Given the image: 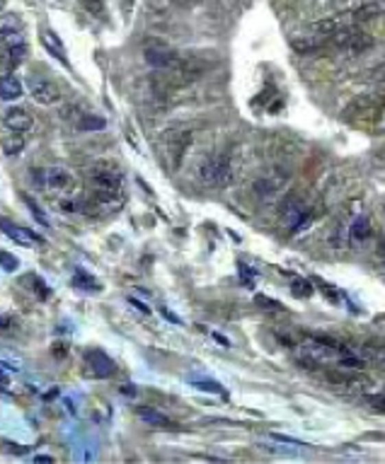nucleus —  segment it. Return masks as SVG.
Here are the masks:
<instances>
[{
	"label": "nucleus",
	"mask_w": 385,
	"mask_h": 464,
	"mask_svg": "<svg viewBox=\"0 0 385 464\" xmlns=\"http://www.w3.org/2000/svg\"><path fill=\"white\" fill-rule=\"evenodd\" d=\"M90 182H93L95 199L104 206L119 204L124 196V177L121 169L112 162H97L90 169Z\"/></svg>",
	"instance_id": "f257e3e1"
},
{
	"label": "nucleus",
	"mask_w": 385,
	"mask_h": 464,
	"mask_svg": "<svg viewBox=\"0 0 385 464\" xmlns=\"http://www.w3.org/2000/svg\"><path fill=\"white\" fill-rule=\"evenodd\" d=\"M233 177V167H231V158L228 155H206L199 164H196V179H199L204 186L211 189H221L231 182Z\"/></svg>",
	"instance_id": "f03ea898"
},
{
	"label": "nucleus",
	"mask_w": 385,
	"mask_h": 464,
	"mask_svg": "<svg viewBox=\"0 0 385 464\" xmlns=\"http://www.w3.org/2000/svg\"><path fill=\"white\" fill-rule=\"evenodd\" d=\"M329 41H332L334 49L351 53V56H359V53L369 51L371 46L375 44L373 36H371L369 32L361 29V25H356V22H351V25H347L345 29H339L337 34H332Z\"/></svg>",
	"instance_id": "7ed1b4c3"
},
{
	"label": "nucleus",
	"mask_w": 385,
	"mask_h": 464,
	"mask_svg": "<svg viewBox=\"0 0 385 464\" xmlns=\"http://www.w3.org/2000/svg\"><path fill=\"white\" fill-rule=\"evenodd\" d=\"M41 186L54 194H68V191L75 186V174L68 167H49L41 172Z\"/></svg>",
	"instance_id": "20e7f679"
},
{
	"label": "nucleus",
	"mask_w": 385,
	"mask_h": 464,
	"mask_svg": "<svg viewBox=\"0 0 385 464\" xmlns=\"http://www.w3.org/2000/svg\"><path fill=\"white\" fill-rule=\"evenodd\" d=\"M30 95L36 104H44V107L56 104L58 99H61V90H58L56 82L49 80V77H41V75H36L30 80Z\"/></svg>",
	"instance_id": "39448f33"
},
{
	"label": "nucleus",
	"mask_w": 385,
	"mask_h": 464,
	"mask_svg": "<svg viewBox=\"0 0 385 464\" xmlns=\"http://www.w3.org/2000/svg\"><path fill=\"white\" fill-rule=\"evenodd\" d=\"M189 145H191V131H187V128H177V131H170L167 136H165V148H167L172 167H180L182 158H185Z\"/></svg>",
	"instance_id": "423d86ee"
},
{
	"label": "nucleus",
	"mask_w": 385,
	"mask_h": 464,
	"mask_svg": "<svg viewBox=\"0 0 385 464\" xmlns=\"http://www.w3.org/2000/svg\"><path fill=\"white\" fill-rule=\"evenodd\" d=\"M145 61L153 68H158V71H172L177 66V61H180V56L172 49H167V46L155 44L145 49Z\"/></svg>",
	"instance_id": "0eeeda50"
},
{
	"label": "nucleus",
	"mask_w": 385,
	"mask_h": 464,
	"mask_svg": "<svg viewBox=\"0 0 385 464\" xmlns=\"http://www.w3.org/2000/svg\"><path fill=\"white\" fill-rule=\"evenodd\" d=\"M378 107H380V97H375V95H364V97L354 99V102L345 109V119L347 121H361V119L378 112Z\"/></svg>",
	"instance_id": "6e6552de"
},
{
	"label": "nucleus",
	"mask_w": 385,
	"mask_h": 464,
	"mask_svg": "<svg viewBox=\"0 0 385 464\" xmlns=\"http://www.w3.org/2000/svg\"><path fill=\"white\" fill-rule=\"evenodd\" d=\"M85 363H88V367L93 370L95 378H112V375L117 373L114 361L104 351H100V348H93V351L85 353Z\"/></svg>",
	"instance_id": "1a4fd4ad"
},
{
	"label": "nucleus",
	"mask_w": 385,
	"mask_h": 464,
	"mask_svg": "<svg viewBox=\"0 0 385 464\" xmlns=\"http://www.w3.org/2000/svg\"><path fill=\"white\" fill-rule=\"evenodd\" d=\"M0 230H3L12 242H17V245H22V247H34V245H41V242H44L39 235H34L32 230L20 228V225L10 223V220H0Z\"/></svg>",
	"instance_id": "9d476101"
},
{
	"label": "nucleus",
	"mask_w": 385,
	"mask_h": 464,
	"mask_svg": "<svg viewBox=\"0 0 385 464\" xmlns=\"http://www.w3.org/2000/svg\"><path fill=\"white\" fill-rule=\"evenodd\" d=\"M385 15V0H364L359 8L351 10V20L356 25H364V22L378 20V17Z\"/></svg>",
	"instance_id": "9b49d317"
},
{
	"label": "nucleus",
	"mask_w": 385,
	"mask_h": 464,
	"mask_svg": "<svg viewBox=\"0 0 385 464\" xmlns=\"http://www.w3.org/2000/svg\"><path fill=\"white\" fill-rule=\"evenodd\" d=\"M283 223H286L288 230H298L303 228V225L310 223V208L303 204V201H291L286 208V213H283Z\"/></svg>",
	"instance_id": "f8f14e48"
},
{
	"label": "nucleus",
	"mask_w": 385,
	"mask_h": 464,
	"mask_svg": "<svg viewBox=\"0 0 385 464\" xmlns=\"http://www.w3.org/2000/svg\"><path fill=\"white\" fill-rule=\"evenodd\" d=\"M3 123H5V128H10V131L15 133H25L32 128V117L27 109H20V107H12L8 109L5 114H3Z\"/></svg>",
	"instance_id": "ddd939ff"
},
{
	"label": "nucleus",
	"mask_w": 385,
	"mask_h": 464,
	"mask_svg": "<svg viewBox=\"0 0 385 464\" xmlns=\"http://www.w3.org/2000/svg\"><path fill=\"white\" fill-rule=\"evenodd\" d=\"M325 44H329L327 36H320V34H305V36H293L291 39V49L296 53H315L320 51Z\"/></svg>",
	"instance_id": "4468645a"
},
{
	"label": "nucleus",
	"mask_w": 385,
	"mask_h": 464,
	"mask_svg": "<svg viewBox=\"0 0 385 464\" xmlns=\"http://www.w3.org/2000/svg\"><path fill=\"white\" fill-rule=\"evenodd\" d=\"M25 95V85L20 82L17 75H3L0 77V99L5 102H15Z\"/></svg>",
	"instance_id": "2eb2a0df"
},
{
	"label": "nucleus",
	"mask_w": 385,
	"mask_h": 464,
	"mask_svg": "<svg viewBox=\"0 0 385 464\" xmlns=\"http://www.w3.org/2000/svg\"><path fill=\"white\" fill-rule=\"evenodd\" d=\"M139 419L143 421V424L153 426V428H165V430H172L177 428V424L172 419H167L165 413L155 411V408H148V406H141L139 408Z\"/></svg>",
	"instance_id": "dca6fc26"
},
{
	"label": "nucleus",
	"mask_w": 385,
	"mask_h": 464,
	"mask_svg": "<svg viewBox=\"0 0 385 464\" xmlns=\"http://www.w3.org/2000/svg\"><path fill=\"white\" fill-rule=\"evenodd\" d=\"M41 44L47 46V51L54 53V56H56L58 61H61L63 66L68 68V53H66V49H63L61 39H58V36L54 34L51 29H44V32H41Z\"/></svg>",
	"instance_id": "f3484780"
},
{
	"label": "nucleus",
	"mask_w": 385,
	"mask_h": 464,
	"mask_svg": "<svg viewBox=\"0 0 385 464\" xmlns=\"http://www.w3.org/2000/svg\"><path fill=\"white\" fill-rule=\"evenodd\" d=\"M25 138L20 136V133L12 131V136H5L3 138V143H0V148H3V153L10 155V158H17V155H22V150H25Z\"/></svg>",
	"instance_id": "a211bd4d"
},
{
	"label": "nucleus",
	"mask_w": 385,
	"mask_h": 464,
	"mask_svg": "<svg viewBox=\"0 0 385 464\" xmlns=\"http://www.w3.org/2000/svg\"><path fill=\"white\" fill-rule=\"evenodd\" d=\"M369 235H371V218L369 215H359V218L351 223L349 237H354V240H366Z\"/></svg>",
	"instance_id": "6ab92c4d"
},
{
	"label": "nucleus",
	"mask_w": 385,
	"mask_h": 464,
	"mask_svg": "<svg viewBox=\"0 0 385 464\" xmlns=\"http://www.w3.org/2000/svg\"><path fill=\"white\" fill-rule=\"evenodd\" d=\"M189 384H191V387H196V389H201V392H211V394H218V397H226V389H223V384L216 382V380L191 378Z\"/></svg>",
	"instance_id": "aec40b11"
},
{
	"label": "nucleus",
	"mask_w": 385,
	"mask_h": 464,
	"mask_svg": "<svg viewBox=\"0 0 385 464\" xmlns=\"http://www.w3.org/2000/svg\"><path fill=\"white\" fill-rule=\"evenodd\" d=\"M15 29H20V17L12 12H3L0 15V39H8Z\"/></svg>",
	"instance_id": "412c9836"
},
{
	"label": "nucleus",
	"mask_w": 385,
	"mask_h": 464,
	"mask_svg": "<svg viewBox=\"0 0 385 464\" xmlns=\"http://www.w3.org/2000/svg\"><path fill=\"white\" fill-rule=\"evenodd\" d=\"M73 286L75 288H82V291H100V283L95 281L93 276H88L82 269L75 271V276H73Z\"/></svg>",
	"instance_id": "4be33fe9"
},
{
	"label": "nucleus",
	"mask_w": 385,
	"mask_h": 464,
	"mask_svg": "<svg viewBox=\"0 0 385 464\" xmlns=\"http://www.w3.org/2000/svg\"><path fill=\"white\" fill-rule=\"evenodd\" d=\"M104 126H107V121H104L102 117H93V114H85V117H80V121H78L80 131H102Z\"/></svg>",
	"instance_id": "5701e85b"
},
{
	"label": "nucleus",
	"mask_w": 385,
	"mask_h": 464,
	"mask_svg": "<svg viewBox=\"0 0 385 464\" xmlns=\"http://www.w3.org/2000/svg\"><path fill=\"white\" fill-rule=\"evenodd\" d=\"M22 201H25L27 206H30V210H32V215H34L36 220H39L41 225H44V228H49V218H47V213H44V210H41V206L36 204L34 199H32L30 194H22Z\"/></svg>",
	"instance_id": "b1692460"
},
{
	"label": "nucleus",
	"mask_w": 385,
	"mask_h": 464,
	"mask_svg": "<svg viewBox=\"0 0 385 464\" xmlns=\"http://www.w3.org/2000/svg\"><path fill=\"white\" fill-rule=\"evenodd\" d=\"M291 288H293V291H296L301 297L313 295V283L305 281V278H301V276H291Z\"/></svg>",
	"instance_id": "393cba45"
},
{
	"label": "nucleus",
	"mask_w": 385,
	"mask_h": 464,
	"mask_svg": "<svg viewBox=\"0 0 385 464\" xmlns=\"http://www.w3.org/2000/svg\"><path fill=\"white\" fill-rule=\"evenodd\" d=\"M0 266H3V271H17V266H20V261L15 259L12 254H8L5 249H0Z\"/></svg>",
	"instance_id": "a878e982"
},
{
	"label": "nucleus",
	"mask_w": 385,
	"mask_h": 464,
	"mask_svg": "<svg viewBox=\"0 0 385 464\" xmlns=\"http://www.w3.org/2000/svg\"><path fill=\"white\" fill-rule=\"evenodd\" d=\"M369 406H373L375 411L385 413V392H380V394H373V397H369Z\"/></svg>",
	"instance_id": "bb28decb"
},
{
	"label": "nucleus",
	"mask_w": 385,
	"mask_h": 464,
	"mask_svg": "<svg viewBox=\"0 0 385 464\" xmlns=\"http://www.w3.org/2000/svg\"><path fill=\"white\" fill-rule=\"evenodd\" d=\"M237 269H240V276L245 278L247 283H250V278H255V269H250L245 261H240V264H237Z\"/></svg>",
	"instance_id": "cd10ccee"
},
{
	"label": "nucleus",
	"mask_w": 385,
	"mask_h": 464,
	"mask_svg": "<svg viewBox=\"0 0 385 464\" xmlns=\"http://www.w3.org/2000/svg\"><path fill=\"white\" fill-rule=\"evenodd\" d=\"M85 8H88L90 12H102V3H100V0H85Z\"/></svg>",
	"instance_id": "c85d7f7f"
},
{
	"label": "nucleus",
	"mask_w": 385,
	"mask_h": 464,
	"mask_svg": "<svg viewBox=\"0 0 385 464\" xmlns=\"http://www.w3.org/2000/svg\"><path fill=\"white\" fill-rule=\"evenodd\" d=\"M196 3H201V0H172V5H180V8H194Z\"/></svg>",
	"instance_id": "c756f323"
},
{
	"label": "nucleus",
	"mask_w": 385,
	"mask_h": 464,
	"mask_svg": "<svg viewBox=\"0 0 385 464\" xmlns=\"http://www.w3.org/2000/svg\"><path fill=\"white\" fill-rule=\"evenodd\" d=\"M160 312H163V317H165V319L175 321V324H182V319H180V317H175V315H172V312H170V310H165V307H160Z\"/></svg>",
	"instance_id": "7c9ffc66"
},
{
	"label": "nucleus",
	"mask_w": 385,
	"mask_h": 464,
	"mask_svg": "<svg viewBox=\"0 0 385 464\" xmlns=\"http://www.w3.org/2000/svg\"><path fill=\"white\" fill-rule=\"evenodd\" d=\"M128 302H131V305H134V307H139V310L143 312V315H148V312H150L148 307H145V305H143V302H141V300H136V297H128Z\"/></svg>",
	"instance_id": "2f4dec72"
},
{
	"label": "nucleus",
	"mask_w": 385,
	"mask_h": 464,
	"mask_svg": "<svg viewBox=\"0 0 385 464\" xmlns=\"http://www.w3.org/2000/svg\"><path fill=\"white\" fill-rule=\"evenodd\" d=\"M211 337H213V341H218V343H221V346H226V348L231 346V343H228V339H223L221 334H213V332H211Z\"/></svg>",
	"instance_id": "473e14b6"
},
{
	"label": "nucleus",
	"mask_w": 385,
	"mask_h": 464,
	"mask_svg": "<svg viewBox=\"0 0 385 464\" xmlns=\"http://www.w3.org/2000/svg\"><path fill=\"white\" fill-rule=\"evenodd\" d=\"M34 462H54V457H49V454H36Z\"/></svg>",
	"instance_id": "72a5a7b5"
},
{
	"label": "nucleus",
	"mask_w": 385,
	"mask_h": 464,
	"mask_svg": "<svg viewBox=\"0 0 385 464\" xmlns=\"http://www.w3.org/2000/svg\"><path fill=\"white\" fill-rule=\"evenodd\" d=\"M378 256H380V259L385 261V240H383V242H380V245H378Z\"/></svg>",
	"instance_id": "f704fd0d"
},
{
	"label": "nucleus",
	"mask_w": 385,
	"mask_h": 464,
	"mask_svg": "<svg viewBox=\"0 0 385 464\" xmlns=\"http://www.w3.org/2000/svg\"><path fill=\"white\" fill-rule=\"evenodd\" d=\"M380 92L385 95V73H383V77H380Z\"/></svg>",
	"instance_id": "c9c22d12"
},
{
	"label": "nucleus",
	"mask_w": 385,
	"mask_h": 464,
	"mask_svg": "<svg viewBox=\"0 0 385 464\" xmlns=\"http://www.w3.org/2000/svg\"><path fill=\"white\" fill-rule=\"evenodd\" d=\"M0 10H3V0H0Z\"/></svg>",
	"instance_id": "e433bc0d"
}]
</instances>
